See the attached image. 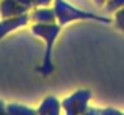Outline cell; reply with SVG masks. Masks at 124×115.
Segmentation results:
<instances>
[{
  "label": "cell",
  "mask_w": 124,
  "mask_h": 115,
  "mask_svg": "<svg viewBox=\"0 0 124 115\" xmlns=\"http://www.w3.org/2000/svg\"><path fill=\"white\" fill-rule=\"evenodd\" d=\"M54 11H55V16H56L59 26H65L67 23L75 21V20H96L104 24L112 23V19L104 18V16H97L95 13L81 11L79 8L68 4L65 0H55Z\"/></svg>",
  "instance_id": "6da1fadb"
},
{
  "label": "cell",
  "mask_w": 124,
  "mask_h": 115,
  "mask_svg": "<svg viewBox=\"0 0 124 115\" xmlns=\"http://www.w3.org/2000/svg\"><path fill=\"white\" fill-rule=\"evenodd\" d=\"M32 32L36 36L41 37L47 44L41 71H43V74H49L52 71V62H51L52 47H54V43L56 40L57 35L60 34V26H56L55 23H49V24H38L36 23L35 26H32Z\"/></svg>",
  "instance_id": "7a4b0ae2"
},
{
  "label": "cell",
  "mask_w": 124,
  "mask_h": 115,
  "mask_svg": "<svg viewBox=\"0 0 124 115\" xmlns=\"http://www.w3.org/2000/svg\"><path fill=\"white\" fill-rule=\"evenodd\" d=\"M28 21H30V18L27 16V13H23V15H19V16H14V18L3 19V21L0 23V39L4 37L9 32L24 27Z\"/></svg>",
  "instance_id": "3957f363"
},
{
  "label": "cell",
  "mask_w": 124,
  "mask_h": 115,
  "mask_svg": "<svg viewBox=\"0 0 124 115\" xmlns=\"http://www.w3.org/2000/svg\"><path fill=\"white\" fill-rule=\"evenodd\" d=\"M27 11L28 9L17 3V0H0V16L3 19L23 15L27 13Z\"/></svg>",
  "instance_id": "277c9868"
},
{
  "label": "cell",
  "mask_w": 124,
  "mask_h": 115,
  "mask_svg": "<svg viewBox=\"0 0 124 115\" xmlns=\"http://www.w3.org/2000/svg\"><path fill=\"white\" fill-rule=\"evenodd\" d=\"M31 19L38 24H49V23H55L56 16H55L54 9L41 7V8H38L36 11H33V13L31 15Z\"/></svg>",
  "instance_id": "5b68a950"
},
{
  "label": "cell",
  "mask_w": 124,
  "mask_h": 115,
  "mask_svg": "<svg viewBox=\"0 0 124 115\" xmlns=\"http://www.w3.org/2000/svg\"><path fill=\"white\" fill-rule=\"evenodd\" d=\"M38 115H60V104L56 102V99L47 98L39 108Z\"/></svg>",
  "instance_id": "8992f818"
},
{
  "label": "cell",
  "mask_w": 124,
  "mask_h": 115,
  "mask_svg": "<svg viewBox=\"0 0 124 115\" xmlns=\"http://www.w3.org/2000/svg\"><path fill=\"white\" fill-rule=\"evenodd\" d=\"M104 7L107 12H117L124 7V0H107Z\"/></svg>",
  "instance_id": "52a82bcc"
},
{
  "label": "cell",
  "mask_w": 124,
  "mask_h": 115,
  "mask_svg": "<svg viewBox=\"0 0 124 115\" xmlns=\"http://www.w3.org/2000/svg\"><path fill=\"white\" fill-rule=\"evenodd\" d=\"M113 23L119 29L124 32V7L121 9H119L117 12H115V19H113Z\"/></svg>",
  "instance_id": "ba28073f"
},
{
  "label": "cell",
  "mask_w": 124,
  "mask_h": 115,
  "mask_svg": "<svg viewBox=\"0 0 124 115\" xmlns=\"http://www.w3.org/2000/svg\"><path fill=\"white\" fill-rule=\"evenodd\" d=\"M15 108V111H12V108H9V114H15V115H38V112H33V110L31 108H25V107H20V106H12Z\"/></svg>",
  "instance_id": "9c48e42d"
},
{
  "label": "cell",
  "mask_w": 124,
  "mask_h": 115,
  "mask_svg": "<svg viewBox=\"0 0 124 115\" xmlns=\"http://www.w3.org/2000/svg\"><path fill=\"white\" fill-rule=\"evenodd\" d=\"M17 3H19L20 5H23L25 9H28V8H31L33 4H36V0H17Z\"/></svg>",
  "instance_id": "30bf717a"
},
{
  "label": "cell",
  "mask_w": 124,
  "mask_h": 115,
  "mask_svg": "<svg viewBox=\"0 0 124 115\" xmlns=\"http://www.w3.org/2000/svg\"><path fill=\"white\" fill-rule=\"evenodd\" d=\"M92 1H93V4L96 7H100V5H104L107 3V0H92Z\"/></svg>",
  "instance_id": "8fae6325"
},
{
  "label": "cell",
  "mask_w": 124,
  "mask_h": 115,
  "mask_svg": "<svg viewBox=\"0 0 124 115\" xmlns=\"http://www.w3.org/2000/svg\"><path fill=\"white\" fill-rule=\"evenodd\" d=\"M51 0H36V5H47Z\"/></svg>",
  "instance_id": "7c38bea8"
}]
</instances>
